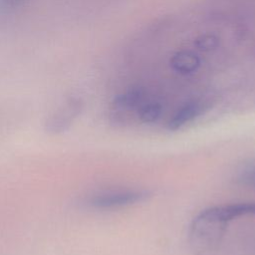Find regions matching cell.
<instances>
[{
  "mask_svg": "<svg viewBox=\"0 0 255 255\" xmlns=\"http://www.w3.org/2000/svg\"><path fill=\"white\" fill-rule=\"evenodd\" d=\"M228 224L219 205L200 211L189 225L188 245L191 254L213 255L220 246Z\"/></svg>",
  "mask_w": 255,
  "mask_h": 255,
  "instance_id": "cell-1",
  "label": "cell"
},
{
  "mask_svg": "<svg viewBox=\"0 0 255 255\" xmlns=\"http://www.w3.org/2000/svg\"><path fill=\"white\" fill-rule=\"evenodd\" d=\"M235 181L242 186L255 188V163L243 167L236 174Z\"/></svg>",
  "mask_w": 255,
  "mask_h": 255,
  "instance_id": "cell-8",
  "label": "cell"
},
{
  "mask_svg": "<svg viewBox=\"0 0 255 255\" xmlns=\"http://www.w3.org/2000/svg\"><path fill=\"white\" fill-rule=\"evenodd\" d=\"M4 2H7V3H14L16 1H19V0H3Z\"/></svg>",
  "mask_w": 255,
  "mask_h": 255,
  "instance_id": "cell-9",
  "label": "cell"
},
{
  "mask_svg": "<svg viewBox=\"0 0 255 255\" xmlns=\"http://www.w3.org/2000/svg\"><path fill=\"white\" fill-rule=\"evenodd\" d=\"M161 105L155 101H144L137 112L138 120L145 124L156 122L161 115Z\"/></svg>",
  "mask_w": 255,
  "mask_h": 255,
  "instance_id": "cell-7",
  "label": "cell"
},
{
  "mask_svg": "<svg viewBox=\"0 0 255 255\" xmlns=\"http://www.w3.org/2000/svg\"><path fill=\"white\" fill-rule=\"evenodd\" d=\"M222 215L230 222L235 218L246 215L255 216V202H241L220 206Z\"/></svg>",
  "mask_w": 255,
  "mask_h": 255,
  "instance_id": "cell-6",
  "label": "cell"
},
{
  "mask_svg": "<svg viewBox=\"0 0 255 255\" xmlns=\"http://www.w3.org/2000/svg\"><path fill=\"white\" fill-rule=\"evenodd\" d=\"M205 110V104L201 101L194 100L185 103L181 106L167 123L169 130H177L186 124L192 122L199 117Z\"/></svg>",
  "mask_w": 255,
  "mask_h": 255,
  "instance_id": "cell-5",
  "label": "cell"
},
{
  "mask_svg": "<svg viewBox=\"0 0 255 255\" xmlns=\"http://www.w3.org/2000/svg\"><path fill=\"white\" fill-rule=\"evenodd\" d=\"M83 109L82 100L76 97L68 98L47 119L45 130L50 134H59L71 127Z\"/></svg>",
  "mask_w": 255,
  "mask_h": 255,
  "instance_id": "cell-3",
  "label": "cell"
},
{
  "mask_svg": "<svg viewBox=\"0 0 255 255\" xmlns=\"http://www.w3.org/2000/svg\"><path fill=\"white\" fill-rule=\"evenodd\" d=\"M145 101L142 90L133 89L123 93L115 98L111 105L110 119L114 124H125L128 118L133 114L137 115L138 109Z\"/></svg>",
  "mask_w": 255,
  "mask_h": 255,
  "instance_id": "cell-4",
  "label": "cell"
},
{
  "mask_svg": "<svg viewBox=\"0 0 255 255\" xmlns=\"http://www.w3.org/2000/svg\"><path fill=\"white\" fill-rule=\"evenodd\" d=\"M150 196V192L144 189H118L106 190L94 193L87 198V204L95 209H115L137 202L144 201Z\"/></svg>",
  "mask_w": 255,
  "mask_h": 255,
  "instance_id": "cell-2",
  "label": "cell"
}]
</instances>
